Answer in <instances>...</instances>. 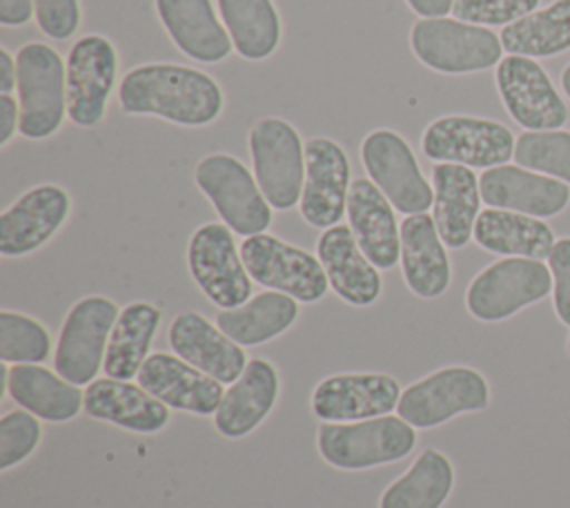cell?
<instances>
[{
  "mask_svg": "<svg viewBox=\"0 0 570 508\" xmlns=\"http://www.w3.org/2000/svg\"><path fill=\"white\" fill-rule=\"evenodd\" d=\"M118 102L129 116H158L183 127H203L220 116L225 96L220 85L200 69L147 62L125 74Z\"/></svg>",
  "mask_w": 570,
  "mask_h": 508,
  "instance_id": "6da1fadb",
  "label": "cell"
},
{
  "mask_svg": "<svg viewBox=\"0 0 570 508\" xmlns=\"http://www.w3.org/2000/svg\"><path fill=\"white\" fill-rule=\"evenodd\" d=\"M321 457L341 470H367L407 457L416 446V428L401 417L327 421L318 428Z\"/></svg>",
  "mask_w": 570,
  "mask_h": 508,
  "instance_id": "7a4b0ae2",
  "label": "cell"
},
{
  "mask_svg": "<svg viewBox=\"0 0 570 508\" xmlns=\"http://www.w3.org/2000/svg\"><path fill=\"white\" fill-rule=\"evenodd\" d=\"M414 56L439 74H474L501 62V38L490 29L456 18H419L410 31Z\"/></svg>",
  "mask_w": 570,
  "mask_h": 508,
  "instance_id": "3957f363",
  "label": "cell"
},
{
  "mask_svg": "<svg viewBox=\"0 0 570 508\" xmlns=\"http://www.w3.org/2000/svg\"><path fill=\"white\" fill-rule=\"evenodd\" d=\"M20 134L29 140L53 136L67 114V67L47 42H27L18 49Z\"/></svg>",
  "mask_w": 570,
  "mask_h": 508,
  "instance_id": "277c9868",
  "label": "cell"
},
{
  "mask_svg": "<svg viewBox=\"0 0 570 508\" xmlns=\"http://www.w3.org/2000/svg\"><path fill=\"white\" fill-rule=\"evenodd\" d=\"M249 156L254 178L274 209H292L301 203L305 185V145L296 127L267 116L249 129Z\"/></svg>",
  "mask_w": 570,
  "mask_h": 508,
  "instance_id": "5b68a950",
  "label": "cell"
},
{
  "mask_svg": "<svg viewBox=\"0 0 570 508\" xmlns=\"http://www.w3.org/2000/svg\"><path fill=\"white\" fill-rule=\"evenodd\" d=\"M194 180L234 234L247 238L263 234L272 225V205L261 192L254 172L236 156L207 154L196 165Z\"/></svg>",
  "mask_w": 570,
  "mask_h": 508,
  "instance_id": "8992f818",
  "label": "cell"
},
{
  "mask_svg": "<svg viewBox=\"0 0 570 508\" xmlns=\"http://www.w3.org/2000/svg\"><path fill=\"white\" fill-rule=\"evenodd\" d=\"M552 292V272L539 258L505 256L481 270L465 290L468 312L485 323L503 321Z\"/></svg>",
  "mask_w": 570,
  "mask_h": 508,
  "instance_id": "52a82bcc",
  "label": "cell"
},
{
  "mask_svg": "<svg viewBox=\"0 0 570 508\" xmlns=\"http://www.w3.org/2000/svg\"><path fill=\"white\" fill-rule=\"evenodd\" d=\"M120 307L100 294L80 299L67 312L53 354L56 372L73 385H89L105 365L107 343Z\"/></svg>",
  "mask_w": 570,
  "mask_h": 508,
  "instance_id": "ba28073f",
  "label": "cell"
},
{
  "mask_svg": "<svg viewBox=\"0 0 570 508\" xmlns=\"http://www.w3.org/2000/svg\"><path fill=\"white\" fill-rule=\"evenodd\" d=\"M514 143L517 136L505 125L461 114L432 120L421 136V149L430 160L472 169L505 165L514 156Z\"/></svg>",
  "mask_w": 570,
  "mask_h": 508,
  "instance_id": "9c48e42d",
  "label": "cell"
},
{
  "mask_svg": "<svg viewBox=\"0 0 570 508\" xmlns=\"http://www.w3.org/2000/svg\"><path fill=\"white\" fill-rule=\"evenodd\" d=\"M490 385L481 372L468 365L441 368L401 392L396 412L414 428H434L456 414L485 410Z\"/></svg>",
  "mask_w": 570,
  "mask_h": 508,
  "instance_id": "30bf717a",
  "label": "cell"
},
{
  "mask_svg": "<svg viewBox=\"0 0 570 508\" xmlns=\"http://www.w3.org/2000/svg\"><path fill=\"white\" fill-rule=\"evenodd\" d=\"M240 256L252 281L267 290L289 294L301 303H316L327 294L330 281L321 258L274 234L247 236L240 243Z\"/></svg>",
  "mask_w": 570,
  "mask_h": 508,
  "instance_id": "8fae6325",
  "label": "cell"
},
{
  "mask_svg": "<svg viewBox=\"0 0 570 508\" xmlns=\"http://www.w3.org/2000/svg\"><path fill=\"white\" fill-rule=\"evenodd\" d=\"M361 160L370 180L396 212L423 214L434 203V187L423 176L407 140L394 129H374L361 143Z\"/></svg>",
  "mask_w": 570,
  "mask_h": 508,
  "instance_id": "7c38bea8",
  "label": "cell"
},
{
  "mask_svg": "<svg viewBox=\"0 0 570 508\" xmlns=\"http://www.w3.org/2000/svg\"><path fill=\"white\" fill-rule=\"evenodd\" d=\"M187 265L196 285L220 310L238 307L252 299V276L225 223H205L191 234Z\"/></svg>",
  "mask_w": 570,
  "mask_h": 508,
  "instance_id": "4fadbf2b",
  "label": "cell"
},
{
  "mask_svg": "<svg viewBox=\"0 0 570 508\" xmlns=\"http://www.w3.org/2000/svg\"><path fill=\"white\" fill-rule=\"evenodd\" d=\"M494 82L505 111L523 129H563L568 123V105L534 58L508 53L497 65Z\"/></svg>",
  "mask_w": 570,
  "mask_h": 508,
  "instance_id": "5bb4252c",
  "label": "cell"
},
{
  "mask_svg": "<svg viewBox=\"0 0 570 508\" xmlns=\"http://www.w3.org/2000/svg\"><path fill=\"white\" fill-rule=\"evenodd\" d=\"M67 116L78 127H96L118 78V51L100 33L78 38L67 56Z\"/></svg>",
  "mask_w": 570,
  "mask_h": 508,
  "instance_id": "9a60e30c",
  "label": "cell"
},
{
  "mask_svg": "<svg viewBox=\"0 0 570 508\" xmlns=\"http://www.w3.org/2000/svg\"><path fill=\"white\" fill-rule=\"evenodd\" d=\"M350 185L345 149L327 136L309 138L305 143V185L298 203L303 221L318 229L338 225L347 214Z\"/></svg>",
  "mask_w": 570,
  "mask_h": 508,
  "instance_id": "2e32d148",
  "label": "cell"
},
{
  "mask_svg": "<svg viewBox=\"0 0 570 508\" xmlns=\"http://www.w3.org/2000/svg\"><path fill=\"white\" fill-rule=\"evenodd\" d=\"M399 399L401 385L390 374H332L314 388L312 412L323 421H361L390 414Z\"/></svg>",
  "mask_w": 570,
  "mask_h": 508,
  "instance_id": "e0dca14e",
  "label": "cell"
},
{
  "mask_svg": "<svg viewBox=\"0 0 570 508\" xmlns=\"http://www.w3.org/2000/svg\"><path fill=\"white\" fill-rule=\"evenodd\" d=\"M71 196L65 187L45 183L27 189L0 214V254L24 256L42 247L69 218Z\"/></svg>",
  "mask_w": 570,
  "mask_h": 508,
  "instance_id": "ac0fdd59",
  "label": "cell"
},
{
  "mask_svg": "<svg viewBox=\"0 0 570 508\" xmlns=\"http://www.w3.org/2000/svg\"><path fill=\"white\" fill-rule=\"evenodd\" d=\"M479 189L488 207L521 212L534 218L557 216L570 203L568 183L508 163L483 169Z\"/></svg>",
  "mask_w": 570,
  "mask_h": 508,
  "instance_id": "d6986e66",
  "label": "cell"
},
{
  "mask_svg": "<svg viewBox=\"0 0 570 508\" xmlns=\"http://www.w3.org/2000/svg\"><path fill=\"white\" fill-rule=\"evenodd\" d=\"M136 379L165 406L194 414H214L225 394L220 381L167 352L149 354Z\"/></svg>",
  "mask_w": 570,
  "mask_h": 508,
  "instance_id": "ffe728a7",
  "label": "cell"
},
{
  "mask_svg": "<svg viewBox=\"0 0 570 508\" xmlns=\"http://www.w3.org/2000/svg\"><path fill=\"white\" fill-rule=\"evenodd\" d=\"M171 350L220 383H234L247 368L245 350L200 312H180L169 325Z\"/></svg>",
  "mask_w": 570,
  "mask_h": 508,
  "instance_id": "44dd1931",
  "label": "cell"
},
{
  "mask_svg": "<svg viewBox=\"0 0 570 508\" xmlns=\"http://www.w3.org/2000/svg\"><path fill=\"white\" fill-rule=\"evenodd\" d=\"M316 256L327 274L330 287L350 305L367 307L383 290L379 267L363 254L350 225L327 227L316 241Z\"/></svg>",
  "mask_w": 570,
  "mask_h": 508,
  "instance_id": "7402d4cb",
  "label": "cell"
},
{
  "mask_svg": "<svg viewBox=\"0 0 570 508\" xmlns=\"http://www.w3.org/2000/svg\"><path fill=\"white\" fill-rule=\"evenodd\" d=\"M347 221L358 247L379 270H390L401 261V225L394 205L370 178L352 180Z\"/></svg>",
  "mask_w": 570,
  "mask_h": 508,
  "instance_id": "603a6c76",
  "label": "cell"
},
{
  "mask_svg": "<svg viewBox=\"0 0 570 508\" xmlns=\"http://www.w3.org/2000/svg\"><path fill=\"white\" fill-rule=\"evenodd\" d=\"M156 13L171 42L191 60L203 65L223 62L234 42L212 0H154Z\"/></svg>",
  "mask_w": 570,
  "mask_h": 508,
  "instance_id": "cb8c5ba5",
  "label": "cell"
},
{
  "mask_svg": "<svg viewBox=\"0 0 570 508\" xmlns=\"http://www.w3.org/2000/svg\"><path fill=\"white\" fill-rule=\"evenodd\" d=\"M432 218L445 247H465L481 214L479 176L465 165L436 163L432 167Z\"/></svg>",
  "mask_w": 570,
  "mask_h": 508,
  "instance_id": "d4e9b609",
  "label": "cell"
},
{
  "mask_svg": "<svg viewBox=\"0 0 570 508\" xmlns=\"http://www.w3.org/2000/svg\"><path fill=\"white\" fill-rule=\"evenodd\" d=\"M401 270L405 285L421 299H436L450 287L452 267L445 243L428 212L401 221Z\"/></svg>",
  "mask_w": 570,
  "mask_h": 508,
  "instance_id": "484cf974",
  "label": "cell"
},
{
  "mask_svg": "<svg viewBox=\"0 0 570 508\" xmlns=\"http://www.w3.org/2000/svg\"><path fill=\"white\" fill-rule=\"evenodd\" d=\"M85 412L131 432L154 434L169 423V406L149 394L140 383L111 377L96 379L85 390Z\"/></svg>",
  "mask_w": 570,
  "mask_h": 508,
  "instance_id": "4316f807",
  "label": "cell"
},
{
  "mask_svg": "<svg viewBox=\"0 0 570 508\" xmlns=\"http://www.w3.org/2000/svg\"><path fill=\"white\" fill-rule=\"evenodd\" d=\"M278 388L276 368L265 359H249L214 412L216 430L227 439L247 437L276 406Z\"/></svg>",
  "mask_w": 570,
  "mask_h": 508,
  "instance_id": "83f0119b",
  "label": "cell"
},
{
  "mask_svg": "<svg viewBox=\"0 0 570 508\" xmlns=\"http://www.w3.org/2000/svg\"><path fill=\"white\" fill-rule=\"evenodd\" d=\"M4 392L38 419L62 423L73 419L85 406L80 385L69 383L58 372L36 363L2 365Z\"/></svg>",
  "mask_w": 570,
  "mask_h": 508,
  "instance_id": "f1b7e54d",
  "label": "cell"
},
{
  "mask_svg": "<svg viewBox=\"0 0 570 508\" xmlns=\"http://www.w3.org/2000/svg\"><path fill=\"white\" fill-rule=\"evenodd\" d=\"M472 238L492 254L539 261L548 258L557 243L550 225L543 223V218L497 207L481 209Z\"/></svg>",
  "mask_w": 570,
  "mask_h": 508,
  "instance_id": "f546056e",
  "label": "cell"
},
{
  "mask_svg": "<svg viewBox=\"0 0 570 508\" xmlns=\"http://www.w3.org/2000/svg\"><path fill=\"white\" fill-rule=\"evenodd\" d=\"M298 319V301L289 294L265 290L238 307L220 310L216 325L238 345H261L294 325Z\"/></svg>",
  "mask_w": 570,
  "mask_h": 508,
  "instance_id": "4dcf8cb0",
  "label": "cell"
},
{
  "mask_svg": "<svg viewBox=\"0 0 570 508\" xmlns=\"http://www.w3.org/2000/svg\"><path fill=\"white\" fill-rule=\"evenodd\" d=\"M160 325V310L149 301H134L125 305L111 330L107 354H105V374L120 381H131L138 377L142 363L149 356L151 341Z\"/></svg>",
  "mask_w": 570,
  "mask_h": 508,
  "instance_id": "1f68e13d",
  "label": "cell"
},
{
  "mask_svg": "<svg viewBox=\"0 0 570 508\" xmlns=\"http://www.w3.org/2000/svg\"><path fill=\"white\" fill-rule=\"evenodd\" d=\"M234 51L252 62L269 58L283 36V22L272 0H216Z\"/></svg>",
  "mask_w": 570,
  "mask_h": 508,
  "instance_id": "d6a6232c",
  "label": "cell"
},
{
  "mask_svg": "<svg viewBox=\"0 0 570 508\" xmlns=\"http://www.w3.org/2000/svg\"><path fill=\"white\" fill-rule=\"evenodd\" d=\"M454 486L452 461L425 448L416 461L381 495L379 508H441Z\"/></svg>",
  "mask_w": 570,
  "mask_h": 508,
  "instance_id": "836d02e7",
  "label": "cell"
},
{
  "mask_svg": "<svg viewBox=\"0 0 570 508\" xmlns=\"http://www.w3.org/2000/svg\"><path fill=\"white\" fill-rule=\"evenodd\" d=\"M503 51L525 58H552L570 49V0H552L499 33Z\"/></svg>",
  "mask_w": 570,
  "mask_h": 508,
  "instance_id": "e575fe53",
  "label": "cell"
},
{
  "mask_svg": "<svg viewBox=\"0 0 570 508\" xmlns=\"http://www.w3.org/2000/svg\"><path fill=\"white\" fill-rule=\"evenodd\" d=\"M512 158L525 169L559 178L570 185V131L566 129H525L517 136Z\"/></svg>",
  "mask_w": 570,
  "mask_h": 508,
  "instance_id": "d590c367",
  "label": "cell"
},
{
  "mask_svg": "<svg viewBox=\"0 0 570 508\" xmlns=\"http://www.w3.org/2000/svg\"><path fill=\"white\" fill-rule=\"evenodd\" d=\"M51 354L49 330L22 312H0V361L42 363Z\"/></svg>",
  "mask_w": 570,
  "mask_h": 508,
  "instance_id": "8d00e7d4",
  "label": "cell"
},
{
  "mask_svg": "<svg viewBox=\"0 0 570 508\" xmlns=\"http://www.w3.org/2000/svg\"><path fill=\"white\" fill-rule=\"evenodd\" d=\"M42 428L29 410H11L0 419V470L24 461L40 443Z\"/></svg>",
  "mask_w": 570,
  "mask_h": 508,
  "instance_id": "74e56055",
  "label": "cell"
},
{
  "mask_svg": "<svg viewBox=\"0 0 570 508\" xmlns=\"http://www.w3.org/2000/svg\"><path fill=\"white\" fill-rule=\"evenodd\" d=\"M541 0H454L452 16L481 27H508L537 11Z\"/></svg>",
  "mask_w": 570,
  "mask_h": 508,
  "instance_id": "f35d334b",
  "label": "cell"
},
{
  "mask_svg": "<svg viewBox=\"0 0 570 508\" xmlns=\"http://www.w3.org/2000/svg\"><path fill=\"white\" fill-rule=\"evenodd\" d=\"M40 31L53 40L71 38L80 27V0H33Z\"/></svg>",
  "mask_w": 570,
  "mask_h": 508,
  "instance_id": "ab89813d",
  "label": "cell"
},
{
  "mask_svg": "<svg viewBox=\"0 0 570 508\" xmlns=\"http://www.w3.org/2000/svg\"><path fill=\"white\" fill-rule=\"evenodd\" d=\"M552 272V303L561 323L570 325V236L559 238L548 256Z\"/></svg>",
  "mask_w": 570,
  "mask_h": 508,
  "instance_id": "60d3db41",
  "label": "cell"
},
{
  "mask_svg": "<svg viewBox=\"0 0 570 508\" xmlns=\"http://www.w3.org/2000/svg\"><path fill=\"white\" fill-rule=\"evenodd\" d=\"M20 131V105L11 94H0V147Z\"/></svg>",
  "mask_w": 570,
  "mask_h": 508,
  "instance_id": "b9f144b4",
  "label": "cell"
},
{
  "mask_svg": "<svg viewBox=\"0 0 570 508\" xmlns=\"http://www.w3.org/2000/svg\"><path fill=\"white\" fill-rule=\"evenodd\" d=\"M36 16L33 0H0V25L22 27Z\"/></svg>",
  "mask_w": 570,
  "mask_h": 508,
  "instance_id": "7bdbcfd3",
  "label": "cell"
},
{
  "mask_svg": "<svg viewBox=\"0 0 570 508\" xmlns=\"http://www.w3.org/2000/svg\"><path fill=\"white\" fill-rule=\"evenodd\" d=\"M405 2L421 18H443L454 7V0H405Z\"/></svg>",
  "mask_w": 570,
  "mask_h": 508,
  "instance_id": "ee69618b",
  "label": "cell"
},
{
  "mask_svg": "<svg viewBox=\"0 0 570 508\" xmlns=\"http://www.w3.org/2000/svg\"><path fill=\"white\" fill-rule=\"evenodd\" d=\"M16 85H18L16 58L9 53V49L0 47V94H11Z\"/></svg>",
  "mask_w": 570,
  "mask_h": 508,
  "instance_id": "f6af8a7d",
  "label": "cell"
},
{
  "mask_svg": "<svg viewBox=\"0 0 570 508\" xmlns=\"http://www.w3.org/2000/svg\"><path fill=\"white\" fill-rule=\"evenodd\" d=\"M561 89H563V94L570 98V62L563 67V71H561Z\"/></svg>",
  "mask_w": 570,
  "mask_h": 508,
  "instance_id": "bcb514c9",
  "label": "cell"
},
{
  "mask_svg": "<svg viewBox=\"0 0 570 508\" xmlns=\"http://www.w3.org/2000/svg\"><path fill=\"white\" fill-rule=\"evenodd\" d=\"M566 348H568V352H570V334H568V341H566Z\"/></svg>",
  "mask_w": 570,
  "mask_h": 508,
  "instance_id": "7dc6e473",
  "label": "cell"
}]
</instances>
